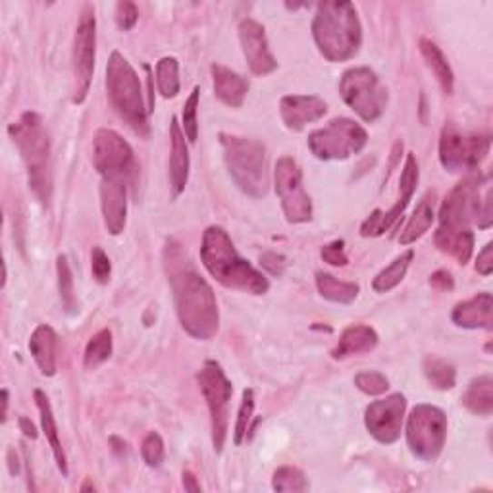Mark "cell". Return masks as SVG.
<instances>
[{"label":"cell","instance_id":"cell-17","mask_svg":"<svg viewBox=\"0 0 493 493\" xmlns=\"http://www.w3.org/2000/svg\"><path fill=\"white\" fill-rule=\"evenodd\" d=\"M239 43L241 51L249 65L251 74L265 77L277 70V60L270 51L267 29L253 18H245L239 24Z\"/></svg>","mask_w":493,"mask_h":493},{"label":"cell","instance_id":"cell-55","mask_svg":"<svg viewBox=\"0 0 493 493\" xmlns=\"http://www.w3.org/2000/svg\"><path fill=\"white\" fill-rule=\"evenodd\" d=\"M110 443H114V446H116V448H112L114 449V453H118V455H124L126 453V441H122V439H118V438H110Z\"/></svg>","mask_w":493,"mask_h":493},{"label":"cell","instance_id":"cell-18","mask_svg":"<svg viewBox=\"0 0 493 493\" xmlns=\"http://www.w3.org/2000/svg\"><path fill=\"white\" fill-rule=\"evenodd\" d=\"M127 179H101V210L110 236H122L127 224Z\"/></svg>","mask_w":493,"mask_h":493},{"label":"cell","instance_id":"cell-16","mask_svg":"<svg viewBox=\"0 0 493 493\" xmlns=\"http://www.w3.org/2000/svg\"><path fill=\"white\" fill-rule=\"evenodd\" d=\"M407 410V397L403 393L372 401L365 410V426L368 434L382 446H391L401 438Z\"/></svg>","mask_w":493,"mask_h":493},{"label":"cell","instance_id":"cell-50","mask_svg":"<svg viewBox=\"0 0 493 493\" xmlns=\"http://www.w3.org/2000/svg\"><path fill=\"white\" fill-rule=\"evenodd\" d=\"M182 484L186 488V491H191V493H201V484L196 482V476L191 472V470H184L182 474Z\"/></svg>","mask_w":493,"mask_h":493},{"label":"cell","instance_id":"cell-52","mask_svg":"<svg viewBox=\"0 0 493 493\" xmlns=\"http://www.w3.org/2000/svg\"><path fill=\"white\" fill-rule=\"evenodd\" d=\"M145 72H146V77H149V114L155 110V93H153V70L149 64L143 65Z\"/></svg>","mask_w":493,"mask_h":493},{"label":"cell","instance_id":"cell-5","mask_svg":"<svg viewBox=\"0 0 493 493\" xmlns=\"http://www.w3.org/2000/svg\"><path fill=\"white\" fill-rule=\"evenodd\" d=\"M226 168L236 186L253 199H262L270 191V164L267 146L260 141L234 134H220Z\"/></svg>","mask_w":493,"mask_h":493},{"label":"cell","instance_id":"cell-1","mask_svg":"<svg viewBox=\"0 0 493 493\" xmlns=\"http://www.w3.org/2000/svg\"><path fill=\"white\" fill-rule=\"evenodd\" d=\"M162 260L179 324L193 339L210 341L220 327V310L215 289L199 274L193 258L177 241H166Z\"/></svg>","mask_w":493,"mask_h":493},{"label":"cell","instance_id":"cell-38","mask_svg":"<svg viewBox=\"0 0 493 493\" xmlns=\"http://www.w3.org/2000/svg\"><path fill=\"white\" fill-rule=\"evenodd\" d=\"M253 415H255V389L246 387V389H243L241 405L237 410V422H236V430H234V443L237 448L243 446V441H246V434L251 432Z\"/></svg>","mask_w":493,"mask_h":493},{"label":"cell","instance_id":"cell-39","mask_svg":"<svg viewBox=\"0 0 493 493\" xmlns=\"http://www.w3.org/2000/svg\"><path fill=\"white\" fill-rule=\"evenodd\" d=\"M199 103H201V87H195L187 96L182 110V129L189 143H196V139H199V118H196V114H199Z\"/></svg>","mask_w":493,"mask_h":493},{"label":"cell","instance_id":"cell-41","mask_svg":"<svg viewBox=\"0 0 493 493\" xmlns=\"http://www.w3.org/2000/svg\"><path fill=\"white\" fill-rule=\"evenodd\" d=\"M164 455H166V448H164V439L158 432H149L145 436L141 443V457L146 463V467L158 468L164 461Z\"/></svg>","mask_w":493,"mask_h":493},{"label":"cell","instance_id":"cell-4","mask_svg":"<svg viewBox=\"0 0 493 493\" xmlns=\"http://www.w3.org/2000/svg\"><path fill=\"white\" fill-rule=\"evenodd\" d=\"M8 136L18 146L20 156L27 168L29 187L37 199L48 206L53 196V160L51 136L37 112H24L14 124L8 126Z\"/></svg>","mask_w":493,"mask_h":493},{"label":"cell","instance_id":"cell-56","mask_svg":"<svg viewBox=\"0 0 493 493\" xmlns=\"http://www.w3.org/2000/svg\"><path fill=\"white\" fill-rule=\"evenodd\" d=\"M6 279H8V270H6V262H3V287H6Z\"/></svg>","mask_w":493,"mask_h":493},{"label":"cell","instance_id":"cell-54","mask_svg":"<svg viewBox=\"0 0 493 493\" xmlns=\"http://www.w3.org/2000/svg\"><path fill=\"white\" fill-rule=\"evenodd\" d=\"M8 461H10V472L18 474L20 472V461H18V455L14 453V449L8 451Z\"/></svg>","mask_w":493,"mask_h":493},{"label":"cell","instance_id":"cell-8","mask_svg":"<svg viewBox=\"0 0 493 493\" xmlns=\"http://www.w3.org/2000/svg\"><path fill=\"white\" fill-rule=\"evenodd\" d=\"M201 393L208 407L210 415V432L212 448L220 455L224 451L227 430H229V403H232L234 386L216 360H206L203 368L196 374Z\"/></svg>","mask_w":493,"mask_h":493},{"label":"cell","instance_id":"cell-44","mask_svg":"<svg viewBox=\"0 0 493 493\" xmlns=\"http://www.w3.org/2000/svg\"><path fill=\"white\" fill-rule=\"evenodd\" d=\"M320 257L324 262H327V265L336 268L349 265V257H347V251H345L343 239H334L330 243H326L320 249Z\"/></svg>","mask_w":493,"mask_h":493},{"label":"cell","instance_id":"cell-20","mask_svg":"<svg viewBox=\"0 0 493 493\" xmlns=\"http://www.w3.org/2000/svg\"><path fill=\"white\" fill-rule=\"evenodd\" d=\"M186 134L182 129V124L174 116L170 122V189L174 199L186 191V186L189 182V146L186 141Z\"/></svg>","mask_w":493,"mask_h":493},{"label":"cell","instance_id":"cell-45","mask_svg":"<svg viewBox=\"0 0 493 493\" xmlns=\"http://www.w3.org/2000/svg\"><path fill=\"white\" fill-rule=\"evenodd\" d=\"M114 15H116V24L122 31H131L139 20V10L134 3H129V0H120Z\"/></svg>","mask_w":493,"mask_h":493},{"label":"cell","instance_id":"cell-12","mask_svg":"<svg viewBox=\"0 0 493 493\" xmlns=\"http://www.w3.org/2000/svg\"><path fill=\"white\" fill-rule=\"evenodd\" d=\"M96 58V18L95 8L86 5L81 10L79 22L74 35V53H72V103L84 105L91 89Z\"/></svg>","mask_w":493,"mask_h":493},{"label":"cell","instance_id":"cell-34","mask_svg":"<svg viewBox=\"0 0 493 493\" xmlns=\"http://www.w3.org/2000/svg\"><path fill=\"white\" fill-rule=\"evenodd\" d=\"M156 86L158 93L164 98H176L182 89V81H179V62L176 56H164L156 62Z\"/></svg>","mask_w":493,"mask_h":493},{"label":"cell","instance_id":"cell-46","mask_svg":"<svg viewBox=\"0 0 493 493\" xmlns=\"http://www.w3.org/2000/svg\"><path fill=\"white\" fill-rule=\"evenodd\" d=\"M260 265L262 268H267L270 274L274 276H282L284 270H286V257L282 255H277V253H267V255H262L260 257Z\"/></svg>","mask_w":493,"mask_h":493},{"label":"cell","instance_id":"cell-43","mask_svg":"<svg viewBox=\"0 0 493 493\" xmlns=\"http://www.w3.org/2000/svg\"><path fill=\"white\" fill-rule=\"evenodd\" d=\"M91 274L96 284L106 286L110 282V274H112V265L108 255L101 249V246H93L91 253Z\"/></svg>","mask_w":493,"mask_h":493},{"label":"cell","instance_id":"cell-24","mask_svg":"<svg viewBox=\"0 0 493 493\" xmlns=\"http://www.w3.org/2000/svg\"><path fill=\"white\" fill-rule=\"evenodd\" d=\"M377 343H380V336H377V332L372 326L353 324L341 332L336 347L332 351V358L345 360L349 357L370 353L377 347Z\"/></svg>","mask_w":493,"mask_h":493},{"label":"cell","instance_id":"cell-23","mask_svg":"<svg viewBox=\"0 0 493 493\" xmlns=\"http://www.w3.org/2000/svg\"><path fill=\"white\" fill-rule=\"evenodd\" d=\"M210 74L218 101L229 108H241L246 93H249V79L222 64H212Z\"/></svg>","mask_w":493,"mask_h":493},{"label":"cell","instance_id":"cell-40","mask_svg":"<svg viewBox=\"0 0 493 493\" xmlns=\"http://www.w3.org/2000/svg\"><path fill=\"white\" fill-rule=\"evenodd\" d=\"M355 386L357 389L367 393V396L377 397V396H384V393L389 389V380L382 372L365 370L355 376Z\"/></svg>","mask_w":493,"mask_h":493},{"label":"cell","instance_id":"cell-27","mask_svg":"<svg viewBox=\"0 0 493 493\" xmlns=\"http://www.w3.org/2000/svg\"><path fill=\"white\" fill-rule=\"evenodd\" d=\"M434 206H436V193L428 191V193H426L422 196L420 203L415 208V212H413V215H410L408 222L401 229V234H399V243L401 245H413L426 232H428V229L434 224V220H436Z\"/></svg>","mask_w":493,"mask_h":493},{"label":"cell","instance_id":"cell-15","mask_svg":"<svg viewBox=\"0 0 493 493\" xmlns=\"http://www.w3.org/2000/svg\"><path fill=\"white\" fill-rule=\"evenodd\" d=\"M482 176H468L458 182L439 206V226L472 227L482 208Z\"/></svg>","mask_w":493,"mask_h":493},{"label":"cell","instance_id":"cell-31","mask_svg":"<svg viewBox=\"0 0 493 493\" xmlns=\"http://www.w3.org/2000/svg\"><path fill=\"white\" fill-rule=\"evenodd\" d=\"M317 289L320 293V297L337 305L355 303L360 293L358 284L343 282V279H337L336 276L326 272H317Z\"/></svg>","mask_w":493,"mask_h":493},{"label":"cell","instance_id":"cell-42","mask_svg":"<svg viewBox=\"0 0 493 493\" xmlns=\"http://www.w3.org/2000/svg\"><path fill=\"white\" fill-rule=\"evenodd\" d=\"M418 179H420V170H418V162L415 158L413 153H408L403 164L401 170V179H399V191L405 196H410L413 199V195L418 187Z\"/></svg>","mask_w":493,"mask_h":493},{"label":"cell","instance_id":"cell-36","mask_svg":"<svg viewBox=\"0 0 493 493\" xmlns=\"http://www.w3.org/2000/svg\"><path fill=\"white\" fill-rule=\"evenodd\" d=\"M56 276H58V293H60L62 308L65 310V315L72 317L77 312V299L74 291V274H72L68 258H65L64 255H58L56 258Z\"/></svg>","mask_w":493,"mask_h":493},{"label":"cell","instance_id":"cell-3","mask_svg":"<svg viewBox=\"0 0 493 493\" xmlns=\"http://www.w3.org/2000/svg\"><path fill=\"white\" fill-rule=\"evenodd\" d=\"M312 39L327 62H347L363 46V25L358 12L347 0L320 3L312 20Z\"/></svg>","mask_w":493,"mask_h":493},{"label":"cell","instance_id":"cell-19","mask_svg":"<svg viewBox=\"0 0 493 493\" xmlns=\"http://www.w3.org/2000/svg\"><path fill=\"white\" fill-rule=\"evenodd\" d=\"M326 114L327 105L317 95H286L279 101V116L291 131H303L308 124L322 120Z\"/></svg>","mask_w":493,"mask_h":493},{"label":"cell","instance_id":"cell-9","mask_svg":"<svg viewBox=\"0 0 493 493\" xmlns=\"http://www.w3.org/2000/svg\"><path fill=\"white\" fill-rule=\"evenodd\" d=\"M407 446L417 458L432 463L441 455L448 439V417L439 407L417 405L407 418Z\"/></svg>","mask_w":493,"mask_h":493},{"label":"cell","instance_id":"cell-25","mask_svg":"<svg viewBox=\"0 0 493 493\" xmlns=\"http://www.w3.org/2000/svg\"><path fill=\"white\" fill-rule=\"evenodd\" d=\"M434 243L443 255L455 258L458 265L465 267L474 253V232L472 227L439 226L434 236Z\"/></svg>","mask_w":493,"mask_h":493},{"label":"cell","instance_id":"cell-2","mask_svg":"<svg viewBox=\"0 0 493 493\" xmlns=\"http://www.w3.org/2000/svg\"><path fill=\"white\" fill-rule=\"evenodd\" d=\"M201 260L206 272L227 289L251 295L270 291V279L245 260L222 226H208L201 241Z\"/></svg>","mask_w":493,"mask_h":493},{"label":"cell","instance_id":"cell-35","mask_svg":"<svg viewBox=\"0 0 493 493\" xmlns=\"http://www.w3.org/2000/svg\"><path fill=\"white\" fill-rule=\"evenodd\" d=\"M112 351H114L112 332L108 330V327H103L101 332H96L87 341V347H86V353H84V367L87 370L98 368L112 357Z\"/></svg>","mask_w":493,"mask_h":493},{"label":"cell","instance_id":"cell-51","mask_svg":"<svg viewBox=\"0 0 493 493\" xmlns=\"http://www.w3.org/2000/svg\"><path fill=\"white\" fill-rule=\"evenodd\" d=\"M18 422H20V430L24 432V436H27V438H31V439H37V438H39L37 428H35V426H33V422H31L29 418L20 417Z\"/></svg>","mask_w":493,"mask_h":493},{"label":"cell","instance_id":"cell-32","mask_svg":"<svg viewBox=\"0 0 493 493\" xmlns=\"http://www.w3.org/2000/svg\"><path fill=\"white\" fill-rule=\"evenodd\" d=\"M415 260V251L408 249L401 253L396 260L391 262L389 267H386L382 272H377L376 277L372 279V289L376 293H389L391 289H396L408 272L410 262Z\"/></svg>","mask_w":493,"mask_h":493},{"label":"cell","instance_id":"cell-53","mask_svg":"<svg viewBox=\"0 0 493 493\" xmlns=\"http://www.w3.org/2000/svg\"><path fill=\"white\" fill-rule=\"evenodd\" d=\"M0 397H3V415H0V417H3V418H0V420H3V424L6 422V418H8V407H10V391L5 387L3 391H0Z\"/></svg>","mask_w":493,"mask_h":493},{"label":"cell","instance_id":"cell-11","mask_svg":"<svg viewBox=\"0 0 493 493\" xmlns=\"http://www.w3.org/2000/svg\"><path fill=\"white\" fill-rule=\"evenodd\" d=\"M491 137L482 134H463L457 126L446 124L439 136V162L451 174L474 172L488 158Z\"/></svg>","mask_w":493,"mask_h":493},{"label":"cell","instance_id":"cell-29","mask_svg":"<svg viewBox=\"0 0 493 493\" xmlns=\"http://www.w3.org/2000/svg\"><path fill=\"white\" fill-rule=\"evenodd\" d=\"M461 403L476 417H489L493 413V377L489 374L474 377Z\"/></svg>","mask_w":493,"mask_h":493},{"label":"cell","instance_id":"cell-22","mask_svg":"<svg viewBox=\"0 0 493 493\" xmlns=\"http://www.w3.org/2000/svg\"><path fill=\"white\" fill-rule=\"evenodd\" d=\"M29 353L43 376L51 377L58 367V334L53 326L39 324L29 337Z\"/></svg>","mask_w":493,"mask_h":493},{"label":"cell","instance_id":"cell-33","mask_svg":"<svg viewBox=\"0 0 493 493\" xmlns=\"http://www.w3.org/2000/svg\"><path fill=\"white\" fill-rule=\"evenodd\" d=\"M422 372L428 384L438 391H448L457 386V368L446 358L426 357Z\"/></svg>","mask_w":493,"mask_h":493},{"label":"cell","instance_id":"cell-30","mask_svg":"<svg viewBox=\"0 0 493 493\" xmlns=\"http://www.w3.org/2000/svg\"><path fill=\"white\" fill-rule=\"evenodd\" d=\"M408 203H410V196L401 195L399 199L396 201V205H393L389 210L376 208L372 215L363 222V226H360V236H363V237H380L386 232H389V229L396 227V224L403 216V212L408 206Z\"/></svg>","mask_w":493,"mask_h":493},{"label":"cell","instance_id":"cell-57","mask_svg":"<svg viewBox=\"0 0 493 493\" xmlns=\"http://www.w3.org/2000/svg\"><path fill=\"white\" fill-rule=\"evenodd\" d=\"M95 489H96V488H95L89 480H87L84 486H81V491H95Z\"/></svg>","mask_w":493,"mask_h":493},{"label":"cell","instance_id":"cell-14","mask_svg":"<svg viewBox=\"0 0 493 493\" xmlns=\"http://www.w3.org/2000/svg\"><path fill=\"white\" fill-rule=\"evenodd\" d=\"M93 166L101 177H122L131 182L137 162L131 145L114 129H98L93 139Z\"/></svg>","mask_w":493,"mask_h":493},{"label":"cell","instance_id":"cell-28","mask_svg":"<svg viewBox=\"0 0 493 493\" xmlns=\"http://www.w3.org/2000/svg\"><path fill=\"white\" fill-rule=\"evenodd\" d=\"M418 46H420L422 58L426 60V64H428V68L434 72L441 91L446 95H453L455 74L451 70V65H449L446 55L441 53V48L428 37H422Z\"/></svg>","mask_w":493,"mask_h":493},{"label":"cell","instance_id":"cell-26","mask_svg":"<svg viewBox=\"0 0 493 493\" xmlns=\"http://www.w3.org/2000/svg\"><path fill=\"white\" fill-rule=\"evenodd\" d=\"M33 396H35V403H37V408H39L43 434H45V438L48 441V446H51V449H53V455H55V461H56L58 470L62 472V476L65 478V476L70 474V470H68V458H65L62 441H60V436H58V426H56V420H55L53 405H51V401H48L46 393L43 389H35V393H33Z\"/></svg>","mask_w":493,"mask_h":493},{"label":"cell","instance_id":"cell-10","mask_svg":"<svg viewBox=\"0 0 493 493\" xmlns=\"http://www.w3.org/2000/svg\"><path fill=\"white\" fill-rule=\"evenodd\" d=\"M308 151L318 160H347L365 151L367 129L351 118H334L330 124L312 131L307 139Z\"/></svg>","mask_w":493,"mask_h":493},{"label":"cell","instance_id":"cell-48","mask_svg":"<svg viewBox=\"0 0 493 493\" xmlns=\"http://www.w3.org/2000/svg\"><path fill=\"white\" fill-rule=\"evenodd\" d=\"M430 286L438 291H453L455 279L449 270H438L430 276Z\"/></svg>","mask_w":493,"mask_h":493},{"label":"cell","instance_id":"cell-47","mask_svg":"<svg viewBox=\"0 0 493 493\" xmlns=\"http://www.w3.org/2000/svg\"><path fill=\"white\" fill-rule=\"evenodd\" d=\"M476 272L482 276H489L493 272V243H486L484 249L476 258Z\"/></svg>","mask_w":493,"mask_h":493},{"label":"cell","instance_id":"cell-6","mask_svg":"<svg viewBox=\"0 0 493 493\" xmlns=\"http://www.w3.org/2000/svg\"><path fill=\"white\" fill-rule=\"evenodd\" d=\"M106 93L118 116L143 139H149V108L145 106L141 79L124 55L114 51L106 64Z\"/></svg>","mask_w":493,"mask_h":493},{"label":"cell","instance_id":"cell-13","mask_svg":"<svg viewBox=\"0 0 493 493\" xmlns=\"http://www.w3.org/2000/svg\"><path fill=\"white\" fill-rule=\"evenodd\" d=\"M276 195L289 224H307L312 220V201L303 186V170L291 156L277 158L274 168Z\"/></svg>","mask_w":493,"mask_h":493},{"label":"cell","instance_id":"cell-49","mask_svg":"<svg viewBox=\"0 0 493 493\" xmlns=\"http://www.w3.org/2000/svg\"><path fill=\"white\" fill-rule=\"evenodd\" d=\"M491 189L488 187L486 189V195H484V199H482V208H480V215H478V227L480 229H488L493 222V210H491Z\"/></svg>","mask_w":493,"mask_h":493},{"label":"cell","instance_id":"cell-7","mask_svg":"<svg viewBox=\"0 0 493 493\" xmlns=\"http://www.w3.org/2000/svg\"><path fill=\"white\" fill-rule=\"evenodd\" d=\"M339 95L345 105L367 124L380 120L389 103L387 87L382 84L380 75L367 65L343 72L339 79Z\"/></svg>","mask_w":493,"mask_h":493},{"label":"cell","instance_id":"cell-37","mask_svg":"<svg viewBox=\"0 0 493 493\" xmlns=\"http://www.w3.org/2000/svg\"><path fill=\"white\" fill-rule=\"evenodd\" d=\"M272 488L279 493H301L308 489V480L305 472L297 467H279L272 476Z\"/></svg>","mask_w":493,"mask_h":493},{"label":"cell","instance_id":"cell-21","mask_svg":"<svg viewBox=\"0 0 493 493\" xmlns=\"http://www.w3.org/2000/svg\"><path fill=\"white\" fill-rule=\"evenodd\" d=\"M451 320L455 326L465 330H488L493 327V297L491 293L484 291L474 297L455 305L451 312Z\"/></svg>","mask_w":493,"mask_h":493}]
</instances>
